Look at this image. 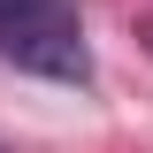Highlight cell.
<instances>
[{
    "mask_svg": "<svg viewBox=\"0 0 153 153\" xmlns=\"http://www.w3.org/2000/svg\"><path fill=\"white\" fill-rule=\"evenodd\" d=\"M0 54L54 84H92V46L76 0H0Z\"/></svg>",
    "mask_w": 153,
    "mask_h": 153,
    "instance_id": "1",
    "label": "cell"
}]
</instances>
